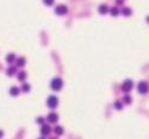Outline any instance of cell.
<instances>
[{
  "label": "cell",
  "instance_id": "6da1fadb",
  "mask_svg": "<svg viewBox=\"0 0 149 139\" xmlns=\"http://www.w3.org/2000/svg\"><path fill=\"white\" fill-rule=\"evenodd\" d=\"M50 87H51L53 91L60 92L62 89V87H63V81H62V79H61V77H54L53 80H51Z\"/></svg>",
  "mask_w": 149,
  "mask_h": 139
},
{
  "label": "cell",
  "instance_id": "7a4b0ae2",
  "mask_svg": "<svg viewBox=\"0 0 149 139\" xmlns=\"http://www.w3.org/2000/svg\"><path fill=\"white\" fill-rule=\"evenodd\" d=\"M47 105H48V107L51 108V109L56 108L57 105H59V97L56 95H50L48 99H47Z\"/></svg>",
  "mask_w": 149,
  "mask_h": 139
},
{
  "label": "cell",
  "instance_id": "3957f363",
  "mask_svg": "<svg viewBox=\"0 0 149 139\" xmlns=\"http://www.w3.org/2000/svg\"><path fill=\"white\" fill-rule=\"evenodd\" d=\"M137 91H139L140 94H142V95H144V94H147L149 91V86L148 83L146 82V81H141L139 83V86H137Z\"/></svg>",
  "mask_w": 149,
  "mask_h": 139
},
{
  "label": "cell",
  "instance_id": "277c9868",
  "mask_svg": "<svg viewBox=\"0 0 149 139\" xmlns=\"http://www.w3.org/2000/svg\"><path fill=\"white\" fill-rule=\"evenodd\" d=\"M134 87V82L131 80H125L124 82H123L122 85V91L124 92V93H129V92L133 89Z\"/></svg>",
  "mask_w": 149,
  "mask_h": 139
},
{
  "label": "cell",
  "instance_id": "5b68a950",
  "mask_svg": "<svg viewBox=\"0 0 149 139\" xmlns=\"http://www.w3.org/2000/svg\"><path fill=\"white\" fill-rule=\"evenodd\" d=\"M68 12V7L66 5H57L56 7H55V13L57 14V16H64L66 13Z\"/></svg>",
  "mask_w": 149,
  "mask_h": 139
},
{
  "label": "cell",
  "instance_id": "8992f818",
  "mask_svg": "<svg viewBox=\"0 0 149 139\" xmlns=\"http://www.w3.org/2000/svg\"><path fill=\"white\" fill-rule=\"evenodd\" d=\"M51 132V127L49 126L48 124H43L42 127H41V133L42 136H49Z\"/></svg>",
  "mask_w": 149,
  "mask_h": 139
},
{
  "label": "cell",
  "instance_id": "52a82bcc",
  "mask_svg": "<svg viewBox=\"0 0 149 139\" xmlns=\"http://www.w3.org/2000/svg\"><path fill=\"white\" fill-rule=\"evenodd\" d=\"M47 120H48L49 123H56L57 120H59V115L56 114V113H49L48 115H47Z\"/></svg>",
  "mask_w": 149,
  "mask_h": 139
},
{
  "label": "cell",
  "instance_id": "ba28073f",
  "mask_svg": "<svg viewBox=\"0 0 149 139\" xmlns=\"http://www.w3.org/2000/svg\"><path fill=\"white\" fill-rule=\"evenodd\" d=\"M98 11H99V13H100V14H106V13H109L110 8L107 7L106 4H101V5L98 7Z\"/></svg>",
  "mask_w": 149,
  "mask_h": 139
},
{
  "label": "cell",
  "instance_id": "9c48e42d",
  "mask_svg": "<svg viewBox=\"0 0 149 139\" xmlns=\"http://www.w3.org/2000/svg\"><path fill=\"white\" fill-rule=\"evenodd\" d=\"M19 93H20V89L18 87H16V86H13V87L10 88V95L17 96V95H19Z\"/></svg>",
  "mask_w": 149,
  "mask_h": 139
},
{
  "label": "cell",
  "instance_id": "30bf717a",
  "mask_svg": "<svg viewBox=\"0 0 149 139\" xmlns=\"http://www.w3.org/2000/svg\"><path fill=\"white\" fill-rule=\"evenodd\" d=\"M133 101V99H131V96L129 95V94H125V95H123V100L122 102L123 103H125V105H130Z\"/></svg>",
  "mask_w": 149,
  "mask_h": 139
},
{
  "label": "cell",
  "instance_id": "8fae6325",
  "mask_svg": "<svg viewBox=\"0 0 149 139\" xmlns=\"http://www.w3.org/2000/svg\"><path fill=\"white\" fill-rule=\"evenodd\" d=\"M16 73H17V68H16V67H13V65L8 67L7 70H6V74L8 75V76H12V75H14Z\"/></svg>",
  "mask_w": 149,
  "mask_h": 139
},
{
  "label": "cell",
  "instance_id": "7c38bea8",
  "mask_svg": "<svg viewBox=\"0 0 149 139\" xmlns=\"http://www.w3.org/2000/svg\"><path fill=\"white\" fill-rule=\"evenodd\" d=\"M17 79H18V81H20V82H24L25 79H26V73L25 71H19L18 75H17Z\"/></svg>",
  "mask_w": 149,
  "mask_h": 139
},
{
  "label": "cell",
  "instance_id": "4fadbf2b",
  "mask_svg": "<svg viewBox=\"0 0 149 139\" xmlns=\"http://www.w3.org/2000/svg\"><path fill=\"white\" fill-rule=\"evenodd\" d=\"M121 13H122L123 16H125V17H129L131 13H133V11L130 10L129 7H123L122 10H121Z\"/></svg>",
  "mask_w": 149,
  "mask_h": 139
},
{
  "label": "cell",
  "instance_id": "5bb4252c",
  "mask_svg": "<svg viewBox=\"0 0 149 139\" xmlns=\"http://www.w3.org/2000/svg\"><path fill=\"white\" fill-rule=\"evenodd\" d=\"M14 61H16V55L14 53H8L6 56V62L7 63H13Z\"/></svg>",
  "mask_w": 149,
  "mask_h": 139
},
{
  "label": "cell",
  "instance_id": "9a60e30c",
  "mask_svg": "<svg viewBox=\"0 0 149 139\" xmlns=\"http://www.w3.org/2000/svg\"><path fill=\"white\" fill-rule=\"evenodd\" d=\"M25 58L24 57H18V58H16V64L17 67H24V64H25Z\"/></svg>",
  "mask_w": 149,
  "mask_h": 139
},
{
  "label": "cell",
  "instance_id": "2e32d148",
  "mask_svg": "<svg viewBox=\"0 0 149 139\" xmlns=\"http://www.w3.org/2000/svg\"><path fill=\"white\" fill-rule=\"evenodd\" d=\"M109 12H110V14H111V16L117 17L118 14L121 13V10H118L117 7H112V8H110V11H109Z\"/></svg>",
  "mask_w": 149,
  "mask_h": 139
},
{
  "label": "cell",
  "instance_id": "e0dca14e",
  "mask_svg": "<svg viewBox=\"0 0 149 139\" xmlns=\"http://www.w3.org/2000/svg\"><path fill=\"white\" fill-rule=\"evenodd\" d=\"M54 132L57 134V136H61V134H63V127H62V126H59V125H56L55 128H54Z\"/></svg>",
  "mask_w": 149,
  "mask_h": 139
},
{
  "label": "cell",
  "instance_id": "ac0fdd59",
  "mask_svg": "<svg viewBox=\"0 0 149 139\" xmlns=\"http://www.w3.org/2000/svg\"><path fill=\"white\" fill-rule=\"evenodd\" d=\"M30 89H31V87H30V85H29V83H23V86H21V91L24 92V93L30 92Z\"/></svg>",
  "mask_w": 149,
  "mask_h": 139
},
{
  "label": "cell",
  "instance_id": "d6986e66",
  "mask_svg": "<svg viewBox=\"0 0 149 139\" xmlns=\"http://www.w3.org/2000/svg\"><path fill=\"white\" fill-rule=\"evenodd\" d=\"M113 107H115L116 109H118V111H121L123 108V102L122 101H116L115 102V105H113Z\"/></svg>",
  "mask_w": 149,
  "mask_h": 139
},
{
  "label": "cell",
  "instance_id": "ffe728a7",
  "mask_svg": "<svg viewBox=\"0 0 149 139\" xmlns=\"http://www.w3.org/2000/svg\"><path fill=\"white\" fill-rule=\"evenodd\" d=\"M43 2H44V5H47V6L54 5V0H43Z\"/></svg>",
  "mask_w": 149,
  "mask_h": 139
},
{
  "label": "cell",
  "instance_id": "44dd1931",
  "mask_svg": "<svg viewBox=\"0 0 149 139\" xmlns=\"http://www.w3.org/2000/svg\"><path fill=\"white\" fill-rule=\"evenodd\" d=\"M36 121H37L38 124H41V125H43V124H44V118H42V117H38L37 119H36Z\"/></svg>",
  "mask_w": 149,
  "mask_h": 139
},
{
  "label": "cell",
  "instance_id": "7402d4cb",
  "mask_svg": "<svg viewBox=\"0 0 149 139\" xmlns=\"http://www.w3.org/2000/svg\"><path fill=\"white\" fill-rule=\"evenodd\" d=\"M123 2H124V0H116V4H117V5H123Z\"/></svg>",
  "mask_w": 149,
  "mask_h": 139
},
{
  "label": "cell",
  "instance_id": "603a6c76",
  "mask_svg": "<svg viewBox=\"0 0 149 139\" xmlns=\"http://www.w3.org/2000/svg\"><path fill=\"white\" fill-rule=\"evenodd\" d=\"M2 136H4V132H2V131H1V130H0V138H1V137H2Z\"/></svg>",
  "mask_w": 149,
  "mask_h": 139
},
{
  "label": "cell",
  "instance_id": "cb8c5ba5",
  "mask_svg": "<svg viewBox=\"0 0 149 139\" xmlns=\"http://www.w3.org/2000/svg\"><path fill=\"white\" fill-rule=\"evenodd\" d=\"M147 21H148V23H149V16L147 17Z\"/></svg>",
  "mask_w": 149,
  "mask_h": 139
},
{
  "label": "cell",
  "instance_id": "d4e9b609",
  "mask_svg": "<svg viewBox=\"0 0 149 139\" xmlns=\"http://www.w3.org/2000/svg\"><path fill=\"white\" fill-rule=\"evenodd\" d=\"M51 139H56V138H51Z\"/></svg>",
  "mask_w": 149,
  "mask_h": 139
},
{
  "label": "cell",
  "instance_id": "484cf974",
  "mask_svg": "<svg viewBox=\"0 0 149 139\" xmlns=\"http://www.w3.org/2000/svg\"><path fill=\"white\" fill-rule=\"evenodd\" d=\"M39 139H44V138H39Z\"/></svg>",
  "mask_w": 149,
  "mask_h": 139
}]
</instances>
